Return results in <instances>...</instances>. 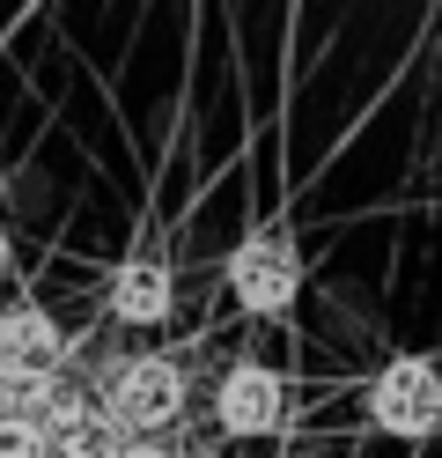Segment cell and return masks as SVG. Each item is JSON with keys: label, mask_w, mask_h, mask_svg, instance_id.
I'll use <instances>...</instances> for the list:
<instances>
[{"label": "cell", "mask_w": 442, "mask_h": 458, "mask_svg": "<svg viewBox=\"0 0 442 458\" xmlns=\"http://www.w3.org/2000/svg\"><path fill=\"white\" fill-rule=\"evenodd\" d=\"M214 421L229 437H280L288 421V377L273 362H229L214 385Z\"/></svg>", "instance_id": "277c9868"}, {"label": "cell", "mask_w": 442, "mask_h": 458, "mask_svg": "<svg viewBox=\"0 0 442 458\" xmlns=\"http://www.w3.org/2000/svg\"><path fill=\"white\" fill-rule=\"evenodd\" d=\"M221 281L236 289V303H244L251 318H280V310H295V296H303L310 267H303V244H295L280 222H258L251 237L229 251Z\"/></svg>", "instance_id": "7a4b0ae2"}, {"label": "cell", "mask_w": 442, "mask_h": 458, "mask_svg": "<svg viewBox=\"0 0 442 458\" xmlns=\"http://www.w3.org/2000/svg\"><path fill=\"white\" fill-rule=\"evenodd\" d=\"M59 362H67V340H59V318L45 303L0 310V377H15V369H59Z\"/></svg>", "instance_id": "5b68a950"}, {"label": "cell", "mask_w": 442, "mask_h": 458, "mask_svg": "<svg viewBox=\"0 0 442 458\" xmlns=\"http://www.w3.org/2000/svg\"><path fill=\"white\" fill-rule=\"evenodd\" d=\"M170 303H177V289H170V274L155 259H126V267L104 281V310H111L118 326H163Z\"/></svg>", "instance_id": "8992f818"}, {"label": "cell", "mask_w": 442, "mask_h": 458, "mask_svg": "<svg viewBox=\"0 0 442 458\" xmlns=\"http://www.w3.org/2000/svg\"><path fill=\"white\" fill-rule=\"evenodd\" d=\"M0 458H52V444H45L38 421H8L0 414Z\"/></svg>", "instance_id": "ba28073f"}, {"label": "cell", "mask_w": 442, "mask_h": 458, "mask_svg": "<svg viewBox=\"0 0 442 458\" xmlns=\"http://www.w3.org/2000/svg\"><path fill=\"white\" fill-rule=\"evenodd\" d=\"M15 274V237H8V222H0V281Z\"/></svg>", "instance_id": "30bf717a"}, {"label": "cell", "mask_w": 442, "mask_h": 458, "mask_svg": "<svg viewBox=\"0 0 442 458\" xmlns=\"http://www.w3.org/2000/svg\"><path fill=\"white\" fill-rule=\"evenodd\" d=\"M185 362H170V355H133V362H118L111 377H104V399H96V414L118 428V437H170L177 421H185Z\"/></svg>", "instance_id": "6da1fadb"}, {"label": "cell", "mask_w": 442, "mask_h": 458, "mask_svg": "<svg viewBox=\"0 0 442 458\" xmlns=\"http://www.w3.org/2000/svg\"><path fill=\"white\" fill-rule=\"evenodd\" d=\"M118 451H126V437H118L96 407H88L74 428H59V437H52V458H118Z\"/></svg>", "instance_id": "52a82bcc"}, {"label": "cell", "mask_w": 442, "mask_h": 458, "mask_svg": "<svg viewBox=\"0 0 442 458\" xmlns=\"http://www.w3.org/2000/svg\"><path fill=\"white\" fill-rule=\"evenodd\" d=\"M118 458H185V444H170V437H126Z\"/></svg>", "instance_id": "9c48e42d"}, {"label": "cell", "mask_w": 442, "mask_h": 458, "mask_svg": "<svg viewBox=\"0 0 442 458\" xmlns=\"http://www.w3.org/2000/svg\"><path fill=\"white\" fill-rule=\"evenodd\" d=\"M369 421L398 444H428L442 428V362L428 355H391L369 385Z\"/></svg>", "instance_id": "3957f363"}]
</instances>
